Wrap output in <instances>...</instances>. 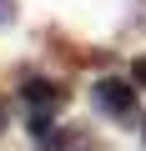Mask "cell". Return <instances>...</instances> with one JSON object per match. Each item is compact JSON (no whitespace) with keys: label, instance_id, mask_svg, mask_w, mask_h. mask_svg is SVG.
<instances>
[{"label":"cell","instance_id":"1","mask_svg":"<svg viewBox=\"0 0 146 151\" xmlns=\"http://www.w3.org/2000/svg\"><path fill=\"white\" fill-rule=\"evenodd\" d=\"M91 101L111 121H131L136 116V91H131V81H116V76H101V81L91 86Z\"/></svg>","mask_w":146,"mask_h":151},{"label":"cell","instance_id":"4","mask_svg":"<svg viewBox=\"0 0 146 151\" xmlns=\"http://www.w3.org/2000/svg\"><path fill=\"white\" fill-rule=\"evenodd\" d=\"M131 81H136V86H146V55H136V60H131Z\"/></svg>","mask_w":146,"mask_h":151},{"label":"cell","instance_id":"5","mask_svg":"<svg viewBox=\"0 0 146 151\" xmlns=\"http://www.w3.org/2000/svg\"><path fill=\"white\" fill-rule=\"evenodd\" d=\"M15 20V0H0V25H10Z\"/></svg>","mask_w":146,"mask_h":151},{"label":"cell","instance_id":"6","mask_svg":"<svg viewBox=\"0 0 146 151\" xmlns=\"http://www.w3.org/2000/svg\"><path fill=\"white\" fill-rule=\"evenodd\" d=\"M0 126H5V111H0Z\"/></svg>","mask_w":146,"mask_h":151},{"label":"cell","instance_id":"3","mask_svg":"<svg viewBox=\"0 0 146 151\" xmlns=\"http://www.w3.org/2000/svg\"><path fill=\"white\" fill-rule=\"evenodd\" d=\"M30 141H35V151H65V131H60L45 111H35V121H30Z\"/></svg>","mask_w":146,"mask_h":151},{"label":"cell","instance_id":"2","mask_svg":"<svg viewBox=\"0 0 146 151\" xmlns=\"http://www.w3.org/2000/svg\"><path fill=\"white\" fill-rule=\"evenodd\" d=\"M35 111H60L65 101H70V91L60 86V81H45V76H30V81H25V91H20Z\"/></svg>","mask_w":146,"mask_h":151}]
</instances>
